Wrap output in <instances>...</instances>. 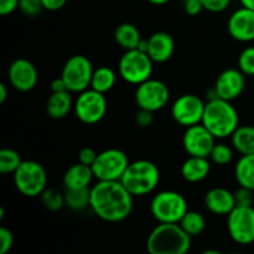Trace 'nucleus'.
<instances>
[{
    "label": "nucleus",
    "instance_id": "nucleus-1",
    "mask_svg": "<svg viewBox=\"0 0 254 254\" xmlns=\"http://www.w3.org/2000/svg\"><path fill=\"white\" fill-rule=\"evenodd\" d=\"M133 198L121 181H97L91 186L89 208L106 222H122L133 211Z\"/></svg>",
    "mask_w": 254,
    "mask_h": 254
},
{
    "label": "nucleus",
    "instance_id": "nucleus-2",
    "mask_svg": "<svg viewBox=\"0 0 254 254\" xmlns=\"http://www.w3.org/2000/svg\"><path fill=\"white\" fill-rule=\"evenodd\" d=\"M201 123L216 139H226L240 127V116L232 102L216 98L206 102Z\"/></svg>",
    "mask_w": 254,
    "mask_h": 254
},
{
    "label": "nucleus",
    "instance_id": "nucleus-3",
    "mask_svg": "<svg viewBox=\"0 0 254 254\" xmlns=\"http://www.w3.org/2000/svg\"><path fill=\"white\" fill-rule=\"evenodd\" d=\"M191 237L179 223H159L146 240L148 254H188Z\"/></svg>",
    "mask_w": 254,
    "mask_h": 254
},
{
    "label": "nucleus",
    "instance_id": "nucleus-4",
    "mask_svg": "<svg viewBox=\"0 0 254 254\" xmlns=\"http://www.w3.org/2000/svg\"><path fill=\"white\" fill-rule=\"evenodd\" d=\"M160 181L159 168L150 160L140 159L131 161L127 168L126 173L121 179L124 188L134 196L140 197L153 192Z\"/></svg>",
    "mask_w": 254,
    "mask_h": 254
},
{
    "label": "nucleus",
    "instance_id": "nucleus-5",
    "mask_svg": "<svg viewBox=\"0 0 254 254\" xmlns=\"http://www.w3.org/2000/svg\"><path fill=\"white\" fill-rule=\"evenodd\" d=\"M188 211V201L178 191L164 190L151 198V216L159 223H179Z\"/></svg>",
    "mask_w": 254,
    "mask_h": 254
},
{
    "label": "nucleus",
    "instance_id": "nucleus-6",
    "mask_svg": "<svg viewBox=\"0 0 254 254\" xmlns=\"http://www.w3.org/2000/svg\"><path fill=\"white\" fill-rule=\"evenodd\" d=\"M119 76L127 83L139 86L151 78L154 71V62L145 52L138 49L126 51L118 62Z\"/></svg>",
    "mask_w": 254,
    "mask_h": 254
},
{
    "label": "nucleus",
    "instance_id": "nucleus-7",
    "mask_svg": "<svg viewBox=\"0 0 254 254\" xmlns=\"http://www.w3.org/2000/svg\"><path fill=\"white\" fill-rule=\"evenodd\" d=\"M12 175L16 190L26 197H37L46 190V170L37 161L24 160Z\"/></svg>",
    "mask_w": 254,
    "mask_h": 254
},
{
    "label": "nucleus",
    "instance_id": "nucleus-8",
    "mask_svg": "<svg viewBox=\"0 0 254 254\" xmlns=\"http://www.w3.org/2000/svg\"><path fill=\"white\" fill-rule=\"evenodd\" d=\"M129 164V158L123 150L117 148L106 149L98 153L92 165L94 179L97 181H121Z\"/></svg>",
    "mask_w": 254,
    "mask_h": 254
},
{
    "label": "nucleus",
    "instance_id": "nucleus-9",
    "mask_svg": "<svg viewBox=\"0 0 254 254\" xmlns=\"http://www.w3.org/2000/svg\"><path fill=\"white\" fill-rule=\"evenodd\" d=\"M93 72V64L88 57L83 55H74L64 64L61 77L66 83L67 91L78 94L91 88Z\"/></svg>",
    "mask_w": 254,
    "mask_h": 254
},
{
    "label": "nucleus",
    "instance_id": "nucleus-10",
    "mask_svg": "<svg viewBox=\"0 0 254 254\" xmlns=\"http://www.w3.org/2000/svg\"><path fill=\"white\" fill-rule=\"evenodd\" d=\"M108 103L103 93L88 88L78 93L74 99L73 112L79 122L88 126L99 123L106 117Z\"/></svg>",
    "mask_w": 254,
    "mask_h": 254
},
{
    "label": "nucleus",
    "instance_id": "nucleus-11",
    "mask_svg": "<svg viewBox=\"0 0 254 254\" xmlns=\"http://www.w3.org/2000/svg\"><path fill=\"white\" fill-rule=\"evenodd\" d=\"M227 230L233 242L241 246L254 243V207L236 206L227 216Z\"/></svg>",
    "mask_w": 254,
    "mask_h": 254
},
{
    "label": "nucleus",
    "instance_id": "nucleus-12",
    "mask_svg": "<svg viewBox=\"0 0 254 254\" xmlns=\"http://www.w3.org/2000/svg\"><path fill=\"white\" fill-rule=\"evenodd\" d=\"M170 99V89L160 79L149 78L136 86L135 103L139 109H145L153 113L161 111Z\"/></svg>",
    "mask_w": 254,
    "mask_h": 254
},
{
    "label": "nucleus",
    "instance_id": "nucleus-13",
    "mask_svg": "<svg viewBox=\"0 0 254 254\" xmlns=\"http://www.w3.org/2000/svg\"><path fill=\"white\" fill-rule=\"evenodd\" d=\"M205 106L206 102L196 94H183L174 101L171 117L179 126L189 128L202 122Z\"/></svg>",
    "mask_w": 254,
    "mask_h": 254
},
{
    "label": "nucleus",
    "instance_id": "nucleus-14",
    "mask_svg": "<svg viewBox=\"0 0 254 254\" xmlns=\"http://www.w3.org/2000/svg\"><path fill=\"white\" fill-rule=\"evenodd\" d=\"M216 138L202 123L186 128L183 136V146L189 156L210 158Z\"/></svg>",
    "mask_w": 254,
    "mask_h": 254
},
{
    "label": "nucleus",
    "instance_id": "nucleus-15",
    "mask_svg": "<svg viewBox=\"0 0 254 254\" xmlns=\"http://www.w3.org/2000/svg\"><path fill=\"white\" fill-rule=\"evenodd\" d=\"M7 81L14 89L19 92H30L36 87L39 81V73L30 60H14L7 69Z\"/></svg>",
    "mask_w": 254,
    "mask_h": 254
},
{
    "label": "nucleus",
    "instance_id": "nucleus-16",
    "mask_svg": "<svg viewBox=\"0 0 254 254\" xmlns=\"http://www.w3.org/2000/svg\"><path fill=\"white\" fill-rule=\"evenodd\" d=\"M246 77L247 76L238 67L221 72L213 86L218 98L232 102L241 97L246 88Z\"/></svg>",
    "mask_w": 254,
    "mask_h": 254
},
{
    "label": "nucleus",
    "instance_id": "nucleus-17",
    "mask_svg": "<svg viewBox=\"0 0 254 254\" xmlns=\"http://www.w3.org/2000/svg\"><path fill=\"white\" fill-rule=\"evenodd\" d=\"M227 30L230 36L238 42L254 41V10L241 6L228 17Z\"/></svg>",
    "mask_w": 254,
    "mask_h": 254
},
{
    "label": "nucleus",
    "instance_id": "nucleus-18",
    "mask_svg": "<svg viewBox=\"0 0 254 254\" xmlns=\"http://www.w3.org/2000/svg\"><path fill=\"white\" fill-rule=\"evenodd\" d=\"M206 208L217 216H228L236 207L235 193L225 188H213L206 192L203 198Z\"/></svg>",
    "mask_w": 254,
    "mask_h": 254
},
{
    "label": "nucleus",
    "instance_id": "nucleus-19",
    "mask_svg": "<svg viewBox=\"0 0 254 254\" xmlns=\"http://www.w3.org/2000/svg\"><path fill=\"white\" fill-rule=\"evenodd\" d=\"M175 51V41L173 36L165 31L154 32L149 37L148 55L154 64H165L173 57Z\"/></svg>",
    "mask_w": 254,
    "mask_h": 254
},
{
    "label": "nucleus",
    "instance_id": "nucleus-20",
    "mask_svg": "<svg viewBox=\"0 0 254 254\" xmlns=\"http://www.w3.org/2000/svg\"><path fill=\"white\" fill-rule=\"evenodd\" d=\"M181 176L190 184H197L205 180L211 173V161L208 158L189 156L181 165Z\"/></svg>",
    "mask_w": 254,
    "mask_h": 254
},
{
    "label": "nucleus",
    "instance_id": "nucleus-21",
    "mask_svg": "<svg viewBox=\"0 0 254 254\" xmlns=\"http://www.w3.org/2000/svg\"><path fill=\"white\" fill-rule=\"evenodd\" d=\"M94 179L92 166L77 163L69 166L64 175V189H87L91 188Z\"/></svg>",
    "mask_w": 254,
    "mask_h": 254
},
{
    "label": "nucleus",
    "instance_id": "nucleus-22",
    "mask_svg": "<svg viewBox=\"0 0 254 254\" xmlns=\"http://www.w3.org/2000/svg\"><path fill=\"white\" fill-rule=\"evenodd\" d=\"M74 101L69 91L51 93L46 102V113L52 119H64L73 109Z\"/></svg>",
    "mask_w": 254,
    "mask_h": 254
},
{
    "label": "nucleus",
    "instance_id": "nucleus-23",
    "mask_svg": "<svg viewBox=\"0 0 254 254\" xmlns=\"http://www.w3.org/2000/svg\"><path fill=\"white\" fill-rule=\"evenodd\" d=\"M141 39L143 37H141L139 29L130 22H123V24L118 25L114 31V40L126 51L138 49Z\"/></svg>",
    "mask_w": 254,
    "mask_h": 254
},
{
    "label": "nucleus",
    "instance_id": "nucleus-24",
    "mask_svg": "<svg viewBox=\"0 0 254 254\" xmlns=\"http://www.w3.org/2000/svg\"><path fill=\"white\" fill-rule=\"evenodd\" d=\"M232 148L241 155L254 154V126H240L231 136Z\"/></svg>",
    "mask_w": 254,
    "mask_h": 254
},
{
    "label": "nucleus",
    "instance_id": "nucleus-25",
    "mask_svg": "<svg viewBox=\"0 0 254 254\" xmlns=\"http://www.w3.org/2000/svg\"><path fill=\"white\" fill-rule=\"evenodd\" d=\"M235 178L241 188L254 191V154L241 155L235 166Z\"/></svg>",
    "mask_w": 254,
    "mask_h": 254
},
{
    "label": "nucleus",
    "instance_id": "nucleus-26",
    "mask_svg": "<svg viewBox=\"0 0 254 254\" xmlns=\"http://www.w3.org/2000/svg\"><path fill=\"white\" fill-rule=\"evenodd\" d=\"M117 82V74L111 67L101 66L94 68L93 76H92L91 88L97 92L106 94L113 89Z\"/></svg>",
    "mask_w": 254,
    "mask_h": 254
},
{
    "label": "nucleus",
    "instance_id": "nucleus-27",
    "mask_svg": "<svg viewBox=\"0 0 254 254\" xmlns=\"http://www.w3.org/2000/svg\"><path fill=\"white\" fill-rule=\"evenodd\" d=\"M64 203L72 211H83L89 207L91 202V188L87 189H64Z\"/></svg>",
    "mask_w": 254,
    "mask_h": 254
},
{
    "label": "nucleus",
    "instance_id": "nucleus-28",
    "mask_svg": "<svg viewBox=\"0 0 254 254\" xmlns=\"http://www.w3.org/2000/svg\"><path fill=\"white\" fill-rule=\"evenodd\" d=\"M179 225L181 226V228H183L190 237H196V236H200L201 233L205 231L206 220L205 217H203V215H201L197 211L189 210L188 212L184 215V217L181 218Z\"/></svg>",
    "mask_w": 254,
    "mask_h": 254
},
{
    "label": "nucleus",
    "instance_id": "nucleus-29",
    "mask_svg": "<svg viewBox=\"0 0 254 254\" xmlns=\"http://www.w3.org/2000/svg\"><path fill=\"white\" fill-rule=\"evenodd\" d=\"M22 159L16 150L10 148H2L0 150V173L2 175L14 174L22 163Z\"/></svg>",
    "mask_w": 254,
    "mask_h": 254
},
{
    "label": "nucleus",
    "instance_id": "nucleus-30",
    "mask_svg": "<svg viewBox=\"0 0 254 254\" xmlns=\"http://www.w3.org/2000/svg\"><path fill=\"white\" fill-rule=\"evenodd\" d=\"M41 201L45 208L51 211V212H57L64 206H66V203H64V195L55 190V189H46L42 192Z\"/></svg>",
    "mask_w": 254,
    "mask_h": 254
},
{
    "label": "nucleus",
    "instance_id": "nucleus-31",
    "mask_svg": "<svg viewBox=\"0 0 254 254\" xmlns=\"http://www.w3.org/2000/svg\"><path fill=\"white\" fill-rule=\"evenodd\" d=\"M208 159L218 166L228 165L233 159V148L225 143H216Z\"/></svg>",
    "mask_w": 254,
    "mask_h": 254
},
{
    "label": "nucleus",
    "instance_id": "nucleus-32",
    "mask_svg": "<svg viewBox=\"0 0 254 254\" xmlns=\"http://www.w3.org/2000/svg\"><path fill=\"white\" fill-rule=\"evenodd\" d=\"M238 68L246 76H254V45L246 47L241 51L238 56Z\"/></svg>",
    "mask_w": 254,
    "mask_h": 254
},
{
    "label": "nucleus",
    "instance_id": "nucleus-33",
    "mask_svg": "<svg viewBox=\"0 0 254 254\" xmlns=\"http://www.w3.org/2000/svg\"><path fill=\"white\" fill-rule=\"evenodd\" d=\"M19 9L26 16H37L44 9L41 0H20Z\"/></svg>",
    "mask_w": 254,
    "mask_h": 254
},
{
    "label": "nucleus",
    "instance_id": "nucleus-34",
    "mask_svg": "<svg viewBox=\"0 0 254 254\" xmlns=\"http://www.w3.org/2000/svg\"><path fill=\"white\" fill-rule=\"evenodd\" d=\"M14 245V236L6 227H0V254H7Z\"/></svg>",
    "mask_w": 254,
    "mask_h": 254
},
{
    "label": "nucleus",
    "instance_id": "nucleus-35",
    "mask_svg": "<svg viewBox=\"0 0 254 254\" xmlns=\"http://www.w3.org/2000/svg\"><path fill=\"white\" fill-rule=\"evenodd\" d=\"M203 10L210 12H222L230 6L232 0H200Z\"/></svg>",
    "mask_w": 254,
    "mask_h": 254
},
{
    "label": "nucleus",
    "instance_id": "nucleus-36",
    "mask_svg": "<svg viewBox=\"0 0 254 254\" xmlns=\"http://www.w3.org/2000/svg\"><path fill=\"white\" fill-rule=\"evenodd\" d=\"M254 191L250 190V189L241 188L238 189L235 192V198H236V205L237 206H253Z\"/></svg>",
    "mask_w": 254,
    "mask_h": 254
},
{
    "label": "nucleus",
    "instance_id": "nucleus-37",
    "mask_svg": "<svg viewBox=\"0 0 254 254\" xmlns=\"http://www.w3.org/2000/svg\"><path fill=\"white\" fill-rule=\"evenodd\" d=\"M154 123V113L145 109H139L135 114V124L140 128H149Z\"/></svg>",
    "mask_w": 254,
    "mask_h": 254
},
{
    "label": "nucleus",
    "instance_id": "nucleus-38",
    "mask_svg": "<svg viewBox=\"0 0 254 254\" xmlns=\"http://www.w3.org/2000/svg\"><path fill=\"white\" fill-rule=\"evenodd\" d=\"M97 155L98 153H96L92 148H82L78 153V163L92 166L96 161Z\"/></svg>",
    "mask_w": 254,
    "mask_h": 254
},
{
    "label": "nucleus",
    "instance_id": "nucleus-39",
    "mask_svg": "<svg viewBox=\"0 0 254 254\" xmlns=\"http://www.w3.org/2000/svg\"><path fill=\"white\" fill-rule=\"evenodd\" d=\"M183 7L186 14L190 16H196L203 10L200 0H183Z\"/></svg>",
    "mask_w": 254,
    "mask_h": 254
},
{
    "label": "nucleus",
    "instance_id": "nucleus-40",
    "mask_svg": "<svg viewBox=\"0 0 254 254\" xmlns=\"http://www.w3.org/2000/svg\"><path fill=\"white\" fill-rule=\"evenodd\" d=\"M20 0H0V15L7 16L19 9Z\"/></svg>",
    "mask_w": 254,
    "mask_h": 254
},
{
    "label": "nucleus",
    "instance_id": "nucleus-41",
    "mask_svg": "<svg viewBox=\"0 0 254 254\" xmlns=\"http://www.w3.org/2000/svg\"><path fill=\"white\" fill-rule=\"evenodd\" d=\"M44 9L47 11H57L66 5L67 0H41Z\"/></svg>",
    "mask_w": 254,
    "mask_h": 254
},
{
    "label": "nucleus",
    "instance_id": "nucleus-42",
    "mask_svg": "<svg viewBox=\"0 0 254 254\" xmlns=\"http://www.w3.org/2000/svg\"><path fill=\"white\" fill-rule=\"evenodd\" d=\"M50 88H51L52 93H56V92H64L67 91V86L64 83V78L61 76L57 77V78L52 79L51 84H50Z\"/></svg>",
    "mask_w": 254,
    "mask_h": 254
},
{
    "label": "nucleus",
    "instance_id": "nucleus-43",
    "mask_svg": "<svg viewBox=\"0 0 254 254\" xmlns=\"http://www.w3.org/2000/svg\"><path fill=\"white\" fill-rule=\"evenodd\" d=\"M7 94H9V89L5 83H0V104L5 103L7 99Z\"/></svg>",
    "mask_w": 254,
    "mask_h": 254
},
{
    "label": "nucleus",
    "instance_id": "nucleus-44",
    "mask_svg": "<svg viewBox=\"0 0 254 254\" xmlns=\"http://www.w3.org/2000/svg\"><path fill=\"white\" fill-rule=\"evenodd\" d=\"M148 47H149V39H141V41L139 42V46H138L139 51L148 54Z\"/></svg>",
    "mask_w": 254,
    "mask_h": 254
},
{
    "label": "nucleus",
    "instance_id": "nucleus-45",
    "mask_svg": "<svg viewBox=\"0 0 254 254\" xmlns=\"http://www.w3.org/2000/svg\"><path fill=\"white\" fill-rule=\"evenodd\" d=\"M241 5L245 7H248V9L254 10V0H240Z\"/></svg>",
    "mask_w": 254,
    "mask_h": 254
},
{
    "label": "nucleus",
    "instance_id": "nucleus-46",
    "mask_svg": "<svg viewBox=\"0 0 254 254\" xmlns=\"http://www.w3.org/2000/svg\"><path fill=\"white\" fill-rule=\"evenodd\" d=\"M146 1L150 2V4H153V5H165V4H168L170 0H146Z\"/></svg>",
    "mask_w": 254,
    "mask_h": 254
},
{
    "label": "nucleus",
    "instance_id": "nucleus-47",
    "mask_svg": "<svg viewBox=\"0 0 254 254\" xmlns=\"http://www.w3.org/2000/svg\"><path fill=\"white\" fill-rule=\"evenodd\" d=\"M201 254H223V253L220 252V251H217V250H206L205 252H202Z\"/></svg>",
    "mask_w": 254,
    "mask_h": 254
},
{
    "label": "nucleus",
    "instance_id": "nucleus-48",
    "mask_svg": "<svg viewBox=\"0 0 254 254\" xmlns=\"http://www.w3.org/2000/svg\"><path fill=\"white\" fill-rule=\"evenodd\" d=\"M4 215H5V208L1 206V207H0V220L4 218Z\"/></svg>",
    "mask_w": 254,
    "mask_h": 254
}]
</instances>
